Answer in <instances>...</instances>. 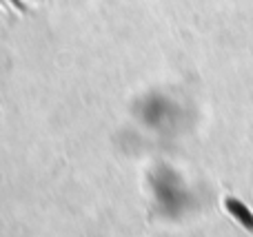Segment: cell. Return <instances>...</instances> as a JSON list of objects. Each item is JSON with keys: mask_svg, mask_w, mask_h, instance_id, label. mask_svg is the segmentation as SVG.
<instances>
[{"mask_svg": "<svg viewBox=\"0 0 253 237\" xmlns=\"http://www.w3.org/2000/svg\"><path fill=\"white\" fill-rule=\"evenodd\" d=\"M7 4H11L13 9H18V11H27V9L31 7V4L36 2V0H4Z\"/></svg>", "mask_w": 253, "mask_h": 237, "instance_id": "6da1fadb", "label": "cell"}]
</instances>
